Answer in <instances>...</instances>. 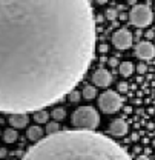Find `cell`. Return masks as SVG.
<instances>
[{"instance_id": "6da1fadb", "label": "cell", "mask_w": 155, "mask_h": 160, "mask_svg": "<svg viewBox=\"0 0 155 160\" xmlns=\"http://www.w3.org/2000/svg\"><path fill=\"white\" fill-rule=\"evenodd\" d=\"M88 0L0 2V112L26 114L75 89L95 52Z\"/></svg>"}, {"instance_id": "7a4b0ae2", "label": "cell", "mask_w": 155, "mask_h": 160, "mask_svg": "<svg viewBox=\"0 0 155 160\" xmlns=\"http://www.w3.org/2000/svg\"><path fill=\"white\" fill-rule=\"evenodd\" d=\"M22 160H132L117 142L95 131L65 129L36 142Z\"/></svg>"}, {"instance_id": "3957f363", "label": "cell", "mask_w": 155, "mask_h": 160, "mask_svg": "<svg viewBox=\"0 0 155 160\" xmlns=\"http://www.w3.org/2000/svg\"><path fill=\"white\" fill-rule=\"evenodd\" d=\"M72 125L77 129H85V131H95V128L100 123V114L95 108L92 106H80L72 114Z\"/></svg>"}, {"instance_id": "277c9868", "label": "cell", "mask_w": 155, "mask_h": 160, "mask_svg": "<svg viewBox=\"0 0 155 160\" xmlns=\"http://www.w3.org/2000/svg\"><path fill=\"white\" fill-rule=\"evenodd\" d=\"M154 20V12L149 5H134L129 11V22L137 28L149 26Z\"/></svg>"}, {"instance_id": "5b68a950", "label": "cell", "mask_w": 155, "mask_h": 160, "mask_svg": "<svg viewBox=\"0 0 155 160\" xmlns=\"http://www.w3.org/2000/svg\"><path fill=\"white\" fill-rule=\"evenodd\" d=\"M121 105H123V100H121V97L117 94L115 91H104L98 97V106L106 114L117 112L121 108Z\"/></svg>"}, {"instance_id": "8992f818", "label": "cell", "mask_w": 155, "mask_h": 160, "mask_svg": "<svg viewBox=\"0 0 155 160\" xmlns=\"http://www.w3.org/2000/svg\"><path fill=\"white\" fill-rule=\"evenodd\" d=\"M132 40H134L132 32L129 29H126V28H121V29L115 31L114 36H112V43H114V46L117 49H120V51L131 48L132 46Z\"/></svg>"}, {"instance_id": "52a82bcc", "label": "cell", "mask_w": 155, "mask_h": 160, "mask_svg": "<svg viewBox=\"0 0 155 160\" xmlns=\"http://www.w3.org/2000/svg\"><path fill=\"white\" fill-rule=\"evenodd\" d=\"M135 56L141 60H149L155 57V45L151 42H140L135 46Z\"/></svg>"}, {"instance_id": "ba28073f", "label": "cell", "mask_w": 155, "mask_h": 160, "mask_svg": "<svg viewBox=\"0 0 155 160\" xmlns=\"http://www.w3.org/2000/svg\"><path fill=\"white\" fill-rule=\"evenodd\" d=\"M92 82H94V85H95V86L106 88V86H109V85H111V82H112V76H111V72H109L108 69H104V68H98L97 71L92 74Z\"/></svg>"}, {"instance_id": "9c48e42d", "label": "cell", "mask_w": 155, "mask_h": 160, "mask_svg": "<svg viewBox=\"0 0 155 160\" xmlns=\"http://www.w3.org/2000/svg\"><path fill=\"white\" fill-rule=\"evenodd\" d=\"M109 131H111V134H114L117 137H121L128 132V123L123 119H115L114 122H111Z\"/></svg>"}, {"instance_id": "30bf717a", "label": "cell", "mask_w": 155, "mask_h": 160, "mask_svg": "<svg viewBox=\"0 0 155 160\" xmlns=\"http://www.w3.org/2000/svg\"><path fill=\"white\" fill-rule=\"evenodd\" d=\"M29 117L28 114H12L9 116V125L12 126V129H22L28 125Z\"/></svg>"}, {"instance_id": "8fae6325", "label": "cell", "mask_w": 155, "mask_h": 160, "mask_svg": "<svg viewBox=\"0 0 155 160\" xmlns=\"http://www.w3.org/2000/svg\"><path fill=\"white\" fill-rule=\"evenodd\" d=\"M43 129L37 126V125H34V126H29L28 128V139L31 140V142H39L40 139H43Z\"/></svg>"}, {"instance_id": "7c38bea8", "label": "cell", "mask_w": 155, "mask_h": 160, "mask_svg": "<svg viewBox=\"0 0 155 160\" xmlns=\"http://www.w3.org/2000/svg\"><path fill=\"white\" fill-rule=\"evenodd\" d=\"M118 71H120V76L129 77V76H132V72H134V65H132L131 62H123V63H120Z\"/></svg>"}, {"instance_id": "4fadbf2b", "label": "cell", "mask_w": 155, "mask_h": 160, "mask_svg": "<svg viewBox=\"0 0 155 160\" xmlns=\"http://www.w3.org/2000/svg\"><path fill=\"white\" fill-rule=\"evenodd\" d=\"M81 96H83L86 100H92L94 97H97V88L92 86V85H86V86L83 88Z\"/></svg>"}, {"instance_id": "5bb4252c", "label": "cell", "mask_w": 155, "mask_h": 160, "mask_svg": "<svg viewBox=\"0 0 155 160\" xmlns=\"http://www.w3.org/2000/svg\"><path fill=\"white\" fill-rule=\"evenodd\" d=\"M19 137V134H17V131L16 129H12V128H9V129H6L5 132H3V140L6 142V143H14L16 140Z\"/></svg>"}, {"instance_id": "9a60e30c", "label": "cell", "mask_w": 155, "mask_h": 160, "mask_svg": "<svg viewBox=\"0 0 155 160\" xmlns=\"http://www.w3.org/2000/svg\"><path fill=\"white\" fill-rule=\"evenodd\" d=\"M34 120H36L37 123H48V120H49V112L45 111V109H40L37 112H34Z\"/></svg>"}, {"instance_id": "2e32d148", "label": "cell", "mask_w": 155, "mask_h": 160, "mask_svg": "<svg viewBox=\"0 0 155 160\" xmlns=\"http://www.w3.org/2000/svg\"><path fill=\"white\" fill-rule=\"evenodd\" d=\"M60 131V125H58V122H49L48 125H46V134L48 136H51V134H56Z\"/></svg>"}, {"instance_id": "e0dca14e", "label": "cell", "mask_w": 155, "mask_h": 160, "mask_svg": "<svg viewBox=\"0 0 155 160\" xmlns=\"http://www.w3.org/2000/svg\"><path fill=\"white\" fill-rule=\"evenodd\" d=\"M65 116H66V111H65V108H56L54 111H52V119L58 122V120H63L65 119Z\"/></svg>"}, {"instance_id": "ac0fdd59", "label": "cell", "mask_w": 155, "mask_h": 160, "mask_svg": "<svg viewBox=\"0 0 155 160\" xmlns=\"http://www.w3.org/2000/svg\"><path fill=\"white\" fill-rule=\"evenodd\" d=\"M104 17L108 20H115L118 17V11H117L115 8H108L106 12H104Z\"/></svg>"}, {"instance_id": "d6986e66", "label": "cell", "mask_w": 155, "mask_h": 160, "mask_svg": "<svg viewBox=\"0 0 155 160\" xmlns=\"http://www.w3.org/2000/svg\"><path fill=\"white\" fill-rule=\"evenodd\" d=\"M68 99H69V102H78V100L81 99V92H78L77 89H74V91H71L69 94H68Z\"/></svg>"}, {"instance_id": "ffe728a7", "label": "cell", "mask_w": 155, "mask_h": 160, "mask_svg": "<svg viewBox=\"0 0 155 160\" xmlns=\"http://www.w3.org/2000/svg\"><path fill=\"white\" fill-rule=\"evenodd\" d=\"M146 71H148L146 63H138V66H137V72H138V74H144Z\"/></svg>"}, {"instance_id": "44dd1931", "label": "cell", "mask_w": 155, "mask_h": 160, "mask_svg": "<svg viewBox=\"0 0 155 160\" xmlns=\"http://www.w3.org/2000/svg\"><path fill=\"white\" fill-rule=\"evenodd\" d=\"M128 88H129V85H128L126 82H120V83H118V91H120V92H126Z\"/></svg>"}, {"instance_id": "7402d4cb", "label": "cell", "mask_w": 155, "mask_h": 160, "mask_svg": "<svg viewBox=\"0 0 155 160\" xmlns=\"http://www.w3.org/2000/svg\"><path fill=\"white\" fill-rule=\"evenodd\" d=\"M108 65L111 66V68H115L117 65H118V60L115 57H111V59H108Z\"/></svg>"}, {"instance_id": "603a6c76", "label": "cell", "mask_w": 155, "mask_h": 160, "mask_svg": "<svg viewBox=\"0 0 155 160\" xmlns=\"http://www.w3.org/2000/svg\"><path fill=\"white\" fill-rule=\"evenodd\" d=\"M108 49H109V48H108V45H106V43H101V45L98 46V51H100L101 54H104V52H108Z\"/></svg>"}, {"instance_id": "cb8c5ba5", "label": "cell", "mask_w": 155, "mask_h": 160, "mask_svg": "<svg viewBox=\"0 0 155 160\" xmlns=\"http://www.w3.org/2000/svg\"><path fill=\"white\" fill-rule=\"evenodd\" d=\"M144 36H146V39H154L155 32L154 31H146V34H144Z\"/></svg>"}, {"instance_id": "d4e9b609", "label": "cell", "mask_w": 155, "mask_h": 160, "mask_svg": "<svg viewBox=\"0 0 155 160\" xmlns=\"http://www.w3.org/2000/svg\"><path fill=\"white\" fill-rule=\"evenodd\" d=\"M6 156V149L5 148H0V157H5Z\"/></svg>"}, {"instance_id": "484cf974", "label": "cell", "mask_w": 155, "mask_h": 160, "mask_svg": "<svg viewBox=\"0 0 155 160\" xmlns=\"http://www.w3.org/2000/svg\"><path fill=\"white\" fill-rule=\"evenodd\" d=\"M137 160H149V157H148V156H138Z\"/></svg>"}, {"instance_id": "4316f807", "label": "cell", "mask_w": 155, "mask_h": 160, "mask_svg": "<svg viewBox=\"0 0 155 160\" xmlns=\"http://www.w3.org/2000/svg\"><path fill=\"white\" fill-rule=\"evenodd\" d=\"M124 111H126V112H131V111H132V108H131V106H126V108H124Z\"/></svg>"}]
</instances>
